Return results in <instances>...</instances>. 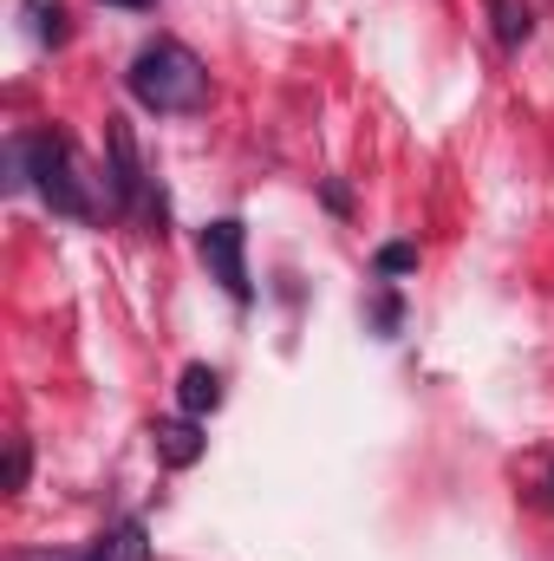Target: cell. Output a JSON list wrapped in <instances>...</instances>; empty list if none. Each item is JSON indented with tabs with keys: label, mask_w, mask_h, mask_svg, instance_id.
I'll return each instance as SVG.
<instances>
[{
	"label": "cell",
	"mask_w": 554,
	"mask_h": 561,
	"mask_svg": "<svg viewBox=\"0 0 554 561\" xmlns=\"http://www.w3.org/2000/svg\"><path fill=\"white\" fill-rule=\"evenodd\" d=\"M412 268H417V242H385L372 255V275L379 280H399V275H412Z\"/></svg>",
	"instance_id": "obj_10"
},
{
	"label": "cell",
	"mask_w": 554,
	"mask_h": 561,
	"mask_svg": "<svg viewBox=\"0 0 554 561\" xmlns=\"http://www.w3.org/2000/svg\"><path fill=\"white\" fill-rule=\"evenodd\" d=\"M549 496H554V477H549Z\"/></svg>",
	"instance_id": "obj_16"
},
{
	"label": "cell",
	"mask_w": 554,
	"mask_h": 561,
	"mask_svg": "<svg viewBox=\"0 0 554 561\" xmlns=\"http://www.w3.org/2000/svg\"><path fill=\"white\" fill-rule=\"evenodd\" d=\"M196 255H203L209 275L222 280V294H229L235 307L255 300V280H249V222H242V216H216V222L196 236Z\"/></svg>",
	"instance_id": "obj_4"
},
{
	"label": "cell",
	"mask_w": 554,
	"mask_h": 561,
	"mask_svg": "<svg viewBox=\"0 0 554 561\" xmlns=\"http://www.w3.org/2000/svg\"><path fill=\"white\" fill-rule=\"evenodd\" d=\"M26 13H33V33H39L46 46H66V39H72V13H66L59 0H33Z\"/></svg>",
	"instance_id": "obj_9"
},
{
	"label": "cell",
	"mask_w": 554,
	"mask_h": 561,
	"mask_svg": "<svg viewBox=\"0 0 554 561\" xmlns=\"http://www.w3.org/2000/svg\"><path fill=\"white\" fill-rule=\"evenodd\" d=\"M483 7H489V33H496L503 53H522L535 39V7L529 0H483Z\"/></svg>",
	"instance_id": "obj_8"
},
{
	"label": "cell",
	"mask_w": 554,
	"mask_h": 561,
	"mask_svg": "<svg viewBox=\"0 0 554 561\" xmlns=\"http://www.w3.org/2000/svg\"><path fill=\"white\" fill-rule=\"evenodd\" d=\"M26 190H39V203L53 216H66V222H99V203H92V190L79 176V150L53 125L26 138Z\"/></svg>",
	"instance_id": "obj_2"
},
{
	"label": "cell",
	"mask_w": 554,
	"mask_h": 561,
	"mask_svg": "<svg viewBox=\"0 0 554 561\" xmlns=\"http://www.w3.org/2000/svg\"><path fill=\"white\" fill-rule=\"evenodd\" d=\"M150 450H157V463H170V470H189V463H203V450H209L203 419H189V412H176V419H157V424H150Z\"/></svg>",
	"instance_id": "obj_6"
},
{
	"label": "cell",
	"mask_w": 554,
	"mask_h": 561,
	"mask_svg": "<svg viewBox=\"0 0 554 561\" xmlns=\"http://www.w3.org/2000/svg\"><path fill=\"white\" fill-rule=\"evenodd\" d=\"M20 561H150V529H143V516H118L79 556H20Z\"/></svg>",
	"instance_id": "obj_5"
},
{
	"label": "cell",
	"mask_w": 554,
	"mask_h": 561,
	"mask_svg": "<svg viewBox=\"0 0 554 561\" xmlns=\"http://www.w3.org/2000/svg\"><path fill=\"white\" fill-rule=\"evenodd\" d=\"M372 327H379V333H385V340H392V333H399V327H405V300H399V294H392V287H385V294H379V300H372Z\"/></svg>",
	"instance_id": "obj_11"
},
{
	"label": "cell",
	"mask_w": 554,
	"mask_h": 561,
	"mask_svg": "<svg viewBox=\"0 0 554 561\" xmlns=\"http://www.w3.org/2000/svg\"><path fill=\"white\" fill-rule=\"evenodd\" d=\"M105 7H125V13H143V7H157V0H105Z\"/></svg>",
	"instance_id": "obj_15"
},
{
	"label": "cell",
	"mask_w": 554,
	"mask_h": 561,
	"mask_svg": "<svg viewBox=\"0 0 554 561\" xmlns=\"http://www.w3.org/2000/svg\"><path fill=\"white\" fill-rule=\"evenodd\" d=\"M125 85H131V99H138L143 112H157V118H189V112L209 105V66L183 39H150V46H138Z\"/></svg>",
	"instance_id": "obj_1"
},
{
	"label": "cell",
	"mask_w": 554,
	"mask_h": 561,
	"mask_svg": "<svg viewBox=\"0 0 554 561\" xmlns=\"http://www.w3.org/2000/svg\"><path fill=\"white\" fill-rule=\"evenodd\" d=\"M222 405V373L216 366H183V379H176V412H189V419H209Z\"/></svg>",
	"instance_id": "obj_7"
},
{
	"label": "cell",
	"mask_w": 554,
	"mask_h": 561,
	"mask_svg": "<svg viewBox=\"0 0 554 561\" xmlns=\"http://www.w3.org/2000/svg\"><path fill=\"white\" fill-rule=\"evenodd\" d=\"M26 470H33V450H26V437H13V444H7V496L26 490Z\"/></svg>",
	"instance_id": "obj_12"
},
{
	"label": "cell",
	"mask_w": 554,
	"mask_h": 561,
	"mask_svg": "<svg viewBox=\"0 0 554 561\" xmlns=\"http://www.w3.org/2000/svg\"><path fill=\"white\" fill-rule=\"evenodd\" d=\"M7 190H26V138H7Z\"/></svg>",
	"instance_id": "obj_13"
},
{
	"label": "cell",
	"mask_w": 554,
	"mask_h": 561,
	"mask_svg": "<svg viewBox=\"0 0 554 561\" xmlns=\"http://www.w3.org/2000/svg\"><path fill=\"white\" fill-rule=\"evenodd\" d=\"M320 203H326L333 216H346V209H353V190H346V183H320Z\"/></svg>",
	"instance_id": "obj_14"
},
{
	"label": "cell",
	"mask_w": 554,
	"mask_h": 561,
	"mask_svg": "<svg viewBox=\"0 0 554 561\" xmlns=\"http://www.w3.org/2000/svg\"><path fill=\"white\" fill-rule=\"evenodd\" d=\"M105 190H112V209H118L125 222H150V229L163 236L170 203H163V190L150 183V170H143V157H138V138H131L125 118H105Z\"/></svg>",
	"instance_id": "obj_3"
}]
</instances>
